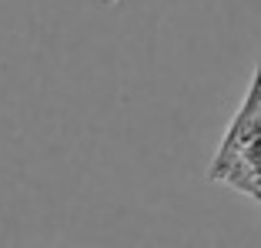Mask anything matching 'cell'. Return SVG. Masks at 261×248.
<instances>
[{
	"mask_svg": "<svg viewBox=\"0 0 261 248\" xmlns=\"http://www.w3.org/2000/svg\"><path fill=\"white\" fill-rule=\"evenodd\" d=\"M207 178L261 205V61L207 164Z\"/></svg>",
	"mask_w": 261,
	"mask_h": 248,
	"instance_id": "1",
	"label": "cell"
}]
</instances>
